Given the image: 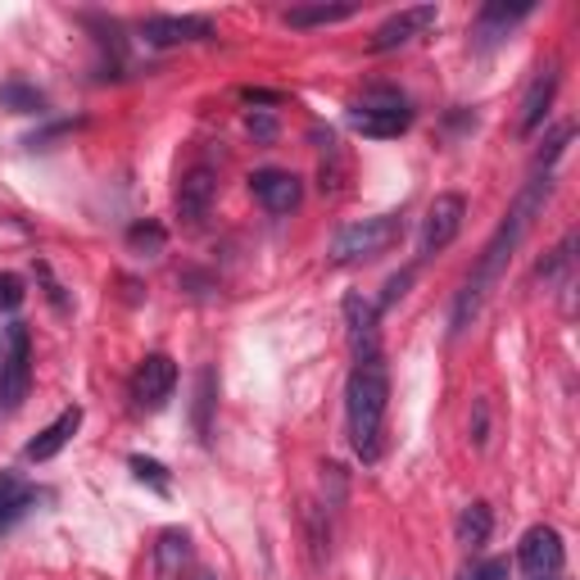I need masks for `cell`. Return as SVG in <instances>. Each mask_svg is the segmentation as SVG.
Masks as SVG:
<instances>
[{"mask_svg": "<svg viewBox=\"0 0 580 580\" xmlns=\"http://www.w3.org/2000/svg\"><path fill=\"white\" fill-rule=\"evenodd\" d=\"M548 191H554V177H535L531 187L517 196V204H512V213L499 223V232L490 236V246L481 250V263H476V272L467 277V286L458 291V304H453V331H467L472 327V318L481 313V304H485V291H490L495 282H499V272L508 268V259H512V250L522 246V236L531 232V223H535V213L544 209V200H548Z\"/></svg>", "mask_w": 580, "mask_h": 580, "instance_id": "1", "label": "cell"}, {"mask_svg": "<svg viewBox=\"0 0 580 580\" xmlns=\"http://www.w3.org/2000/svg\"><path fill=\"white\" fill-rule=\"evenodd\" d=\"M386 404H390V377L386 363H354L350 386H345V413H350V440L363 463L381 458V426H386Z\"/></svg>", "mask_w": 580, "mask_h": 580, "instance_id": "2", "label": "cell"}, {"mask_svg": "<svg viewBox=\"0 0 580 580\" xmlns=\"http://www.w3.org/2000/svg\"><path fill=\"white\" fill-rule=\"evenodd\" d=\"M350 128L363 132V137L390 141V137H400V132L413 128V109L394 86H372V91H363V100H354Z\"/></svg>", "mask_w": 580, "mask_h": 580, "instance_id": "3", "label": "cell"}, {"mask_svg": "<svg viewBox=\"0 0 580 580\" xmlns=\"http://www.w3.org/2000/svg\"><path fill=\"white\" fill-rule=\"evenodd\" d=\"M404 223L394 213H381V218H363L354 227H341L331 240V263H363V259H377L386 255L394 240H400Z\"/></svg>", "mask_w": 580, "mask_h": 580, "instance_id": "4", "label": "cell"}, {"mask_svg": "<svg viewBox=\"0 0 580 580\" xmlns=\"http://www.w3.org/2000/svg\"><path fill=\"white\" fill-rule=\"evenodd\" d=\"M27 386H33V341H27V327L14 322L5 331V354H0V409H23Z\"/></svg>", "mask_w": 580, "mask_h": 580, "instance_id": "5", "label": "cell"}, {"mask_svg": "<svg viewBox=\"0 0 580 580\" xmlns=\"http://www.w3.org/2000/svg\"><path fill=\"white\" fill-rule=\"evenodd\" d=\"M463 218H467V200H463V196H453V191L436 196L431 209H426V218H422L417 255H422V259H431V255L449 250V246H453V236L463 232Z\"/></svg>", "mask_w": 580, "mask_h": 580, "instance_id": "6", "label": "cell"}, {"mask_svg": "<svg viewBox=\"0 0 580 580\" xmlns=\"http://www.w3.org/2000/svg\"><path fill=\"white\" fill-rule=\"evenodd\" d=\"M173 386H177V363L168 354H145L132 377V400L145 413H159L173 400Z\"/></svg>", "mask_w": 580, "mask_h": 580, "instance_id": "7", "label": "cell"}, {"mask_svg": "<svg viewBox=\"0 0 580 580\" xmlns=\"http://www.w3.org/2000/svg\"><path fill=\"white\" fill-rule=\"evenodd\" d=\"M345 331H350V350L354 363H372L381 358V309L363 295H345Z\"/></svg>", "mask_w": 580, "mask_h": 580, "instance_id": "8", "label": "cell"}, {"mask_svg": "<svg viewBox=\"0 0 580 580\" xmlns=\"http://www.w3.org/2000/svg\"><path fill=\"white\" fill-rule=\"evenodd\" d=\"M150 46H181V42H213V23L200 14H150L141 23Z\"/></svg>", "mask_w": 580, "mask_h": 580, "instance_id": "9", "label": "cell"}, {"mask_svg": "<svg viewBox=\"0 0 580 580\" xmlns=\"http://www.w3.org/2000/svg\"><path fill=\"white\" fill-rule=\"evenodd\" d=\"M436 19H440V10H436V5H413V10H400V14L386 19V23L377 27V33H372L368 50H372V55L400 50V46H409L417 33H426V27H436Z\"/></svg>", "mask_w": 580, "mask_h": 580, "instance_id": "10", "label": "cell"}, {"mask_svg": "<svg viewBox=\"0 0 580 580\" xmlns=\"http://www.w3.org/2000/svg\"><path fill=\"white\" fill-rule=\"evenodd\" d=\"M522 571L531 576V580H540V576H558V567H563V558H567V548H563V535L554 531V526H531L526 531V540H522Z\"/></svg>", "mask_w": 580, "mask_h": 580, "instance_id": "11", "label": "cell"}, {"mask_svg": "<svg viewBox=\"0 0 580 580\" xmlns=\"http://www.w3.org/2000/svg\"><path fill=\"white\" fill-rule=\"evenodd\" d=\"M250 191H255V200L268 213H291L304 200L299 177L295 173H282V168H259V173H250Z\"/></svg>", "mask_w": 580, "mask_h": 580, "instance_id": "12", "label": "cell"}, {"mask_svg": "<svg viewBox=\"0 0 580 580\" xmlns=\"http://www.w3.org/2000/svg\"><path fill=\"white\" fill-rule=\"evenodd\" d=\"M213 196H218V177H213V168H191L187 177L177 181V213L187 223H200L204 213H209V204H213Z\"/></svg>", "mask_w": 580, "mask_h": 580, "instance_id": "13", "label": "cell"}, {"mask_svg": "<svg viewBox=\"0 0 580 580\" xmlns=\"http://www.w3.org/2000/svg\"><path fill=\"white\" fill-rule=\"evenodd\" d=\"M554 96H558V64H544L535 73V82L526 86V96H522V118H517V132L531 137L544 123V114H548V105H554Z\"/></svg>", "mask_w": 580, "mask_h": 580, "instance_id": "14", "label": "cell"}, {"mask_svg": "<svg viewBox=\"0 0 580 580\" xmlns=\"http://www.w3.org/2000/svg\"><path fill=\"white\" fill-rule=\"evenodd\" d=\"M78 426H82V409L73 404V409L59 413L37 440H27V458H33V463H50V458L78 436Z\"/></svg>", "mask_w": 580, "mask_h": 580, "instance_id": "15", "label": "cell"}, {"mask_svg": "<svg viewBox=\"0 0 580 580\" xmlns=\"http://www.w3.org/2000/svg\"><path fill=\"white\" fill-rule=\"evenodd\" d=\"M191 563V535L187 531H164L155 544V576L159 580H181Z\"/></svg>", "mask_w": 580, "mask_h": 580, "instance_id": "16", "label": "cell"}, {"mask_svg": "<svg viewBox=\"0 0 580 580\" xmlns=\"http://www.w3.org/2000/svg\"><path fill=\"white\" fill-rule=\"evenodd\" d=\"M490 531H495V512H490V504H467L463 512H458V544L467 548V554H481L485 548V540H490Z\"/></svg>", "mask_w": 580, "mask_h": 580, "instance_id": "17", "label": "cell"}, {"mask_svg": "<svg viewBox=\"0 0 580 580\" xmlns=\"http://www.w3.org/2000/svg\"><path fill=\"white\" fill-rule=\"evenodd\" d=\"M37 508V490L23 485L19 476H0V531H10L19 517H27Z\"/></svg>", "mask_w": 580, "mask_h": 580, "instance_id": "18", "label": "cell"}, {"mask_svg": "<svg viewBox=\"0 0 580 580\" xmlns=\"http://www.w3.org/2000/svg\"><path fill=\"white\" fill-rule=\"evenodd\" d=\"M354 14H358V5H295V10H286V23L291 27H327V23H345Z\"/></svg>", "mask_w": 580, "mask_h": 580, "instance_id": "19", "label": "cell"}, {"mask_svg": "<svg viewBox=\"0 0 580 580\" xmlns=\"http://www.w3.org/2000/svg\"><path fill=\"white\" fill-rule=\"evenodd\" d=\"M531 10H535L531 0H522V5H504V0H490V5L481 10V19H476V33L485 37V33H490V27H512L517 19H526Z\"/></svg>", "mask_w": 580, "mask_h": 580, "instance_id": "20", "label": "cell"}, {"mask_svg": "<svg viewBox=\"0 0 580 580\" xmlns=\"http://www.w3.org/2000/svg\"><path fill=\"white\" fill-rule=\"evenodd\" d=\"M0 105H10V109H19V114H37V109H46V96H42L37 86L5 82V86H0Z\"/></svg>", "mask_w": 580, "mask_h": 580, "instance_id": "21", "label": "cell"}, {"mask_svg": "<svg viewBox=\"0 0 580 580\" xmlns=\"http://www.w3.org/2000/svg\"><path fill=\"white\" fill-rule=\"evenodd\" d=\"M132 472H137V481H145L155 495H168L173 490V481H168V467L164 463H155V458H145V453H132Z\"/></svg>", "mask_w": 580, "mask_h": 580, "instance_id": "22", "label": "cell"}, {"mask_svg": "<svg viewBox=\"0 0 580 580\" xmlns=\"http://www.w3.org/2000/svg\"><path fill=\"white\" fill-rule=\"evenodd\" d=\"M128 246H132L137 255H159V250L168 246V232H164L159 223H137V227L128 232Z\"/></svg>", "mask_w": 580, "mask_h": 580, "instance_id": "23", "label": "cell"}, {"mask_svg": "<svg viewBox=\"0 0 580 580\" xmlns=\"http://www.w3.org/2000/svg\"><path fill=\"white\" fill-rule=\"evenodd\" d=\"M213 390H218V377L209 368L200 372V390H196V431L209 436V409H213Z\"/></svg>", "mask_w": 580, "mask_h": 580, "instance_id": "24", "label": "cell"}, {"mask_svg": "<svg viewBox=\"0 0 580 580\" xmlns=\"http://www.w3.org/2000/svg\"><path fill=\"white\" fill-rule=\"evenodd\" d=\"M463 580H508V558H485L463 571Z\"/></svg>", "mask_w": 580, "mask_h": 580, "instance_id": "25", "label": "cell"}, {"mask_svg": "<svg viewBox=\"0 0 580 580\" xmlns=\"http://www.w3.org/2000/svg\"><path fill=\"white\" fill-rule=\"evenodd\" d=\"M246 128H250V137L263 141V145H268V141H277V118H272L268 109H255V114L246 118Z\"/></svg>", "mask_w": 580, "mask_h": 580, "instance_id": "26", "label": "cell"}, {"mask_svg": "<svg viewBox=\"0 0 580 580\" xmlns=\"http://www.w3.org/2000/svg\"><path fill=\"white\" fill-rule=\"evenodd\" d=\"M409 286H413V268H404V272H394V277L386 282V295H381V309H394L404 295H409Z\"/></svg>", "mask_w": 580, "mask_h": 580, "instance_id": "27", "label": "cell"}, {"mask_svg": "<svg viewBox=\"0 0 580 580\" xmlns=\"http://www.w3.org/2000/svg\"><path fill=\"white\" fill-rule=\"evenodd\" d=\"M567 141H571V123L554 128V137L544 141V155H540V168H544V173H548V164H554V159L563 155V150H567Z\"/></svg>", "mask_w": 580, "mask_h": 580, "instance_id": "28", "label": "cell"}, {"mask_svg": "<svg viewBox=\"0 0 580 580\" xmlns=\"http://www.w3.org/2000/svg\"><path fill=\"white\" fill-rule=\"evenodd\" d=\"M485 431H490V404L476 400V404H472V445H476V449H485V440H490Z\"/></svg>", "mask_w": 580, "mask_h": 580, "instance_id": "29", "label": "cell"}, {"mask_svg": "<svg viewBox=\"0 0 580 580\" xmlns=\"http://www.w3.org/2000/svg\"><path fill=\"white\" fill-rule=\"evenodd\" d=\"M19 304H23V282L19 277H0V309L14 313Z\"/></svg>", "mask_w": 580, "mask_h": 580, "instance_id": "30", "label": "cell"}, {"mask_svg": "<svg viewBox=\"0 0 580 580\" xmlns=\"http://www.w3.org/2000/svg\"><path fill=\"white\" fill-rule=\"evenodd\" d=\"M191 580H218V576H213V571H196Z\"/></svg>", "mask_w": 580, "mask_h": 580, "instance_id": "31", "label": "cell"}, {"mask_svg": "<svg viewBox=\"0 0 580 580\" xmlns=\"http://www.w3.org/2000/svg\"><path fill=\"white\" fill-rule=\"evenodd\" d=\"M540 580H554V576H540Z\"/></svg>", "mask_w": 580, "mask_h": 580, "instance_id": "32", "label": "cell"}]
</instances>
